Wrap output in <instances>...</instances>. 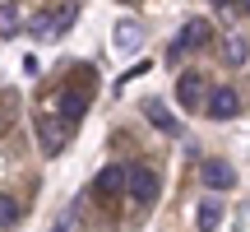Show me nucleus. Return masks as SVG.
I'll return each mask as SVG.
<instances>
[{
    "mask_svg": "<svg viewBox=\"0 0 250 232\" xmlns=\"http://www.w3.org/2000/svg\"><path fill=\"white\" fill-rule=\"evenodd\" d=\"M208 42H213V28H208V19H186V28H181V37L171 42L167 56H171V65H176L186 51H199V46H208Z\"/></svg>",
    "mask_w": 250,
    "mask_h": 232,
    "instance_id": "1",
    "label": "nucleus"
},
{
    "mask_svg": "<svg viewBox=\"0 0 250 232\" xmlns=\"http://www.w3.org/2000/svg\"><path fill=\"white\" fill-rule=\"evenodd\" d=\"M125 190H130L134 205L148 209L153 200H158V172L153 167H125Z\"/></svg>",
    "mask_w": 250,
    "mask_h": 232,
    "instance_id": "2",
    "label": "nucleus"
},
{
    "mask_svg": "<svg viewBox=\"0 0 250 232\" xmlns=\"http://www.w3.org/2000/svg\"><path fill=\"white\" fill-rule=\"evenodd\" d=\"M204 98H208V79H204L199 70H186V74L176 79V102H181L186 112H199V107H204Z\"/></svg>",
    "mask_w": 250,
    "mask_h": 232,
    "instance_id": "3",
    "label": "nucleus"
},
{
    "mask_svg": "<svg viewBox=\"0 0 250 232\" xmlns=\"http://www.w3.org/2000/svg\"><path fill=\"white\" fill-rule=\"evenodd\" d=\"M204 107H208V116H213V121H232V116L241 112V93L227 89V84H218V89H208Z\"/></svg>",
    "mask_w": 250,
    "mask_h": 232,
    "instance_id": "4",
    "label": "nucleus"
},
{
    "mask_svg": "<svg viewBox=\"0 0 250 232\" xmlns=\"http://www.w3.org/2000/svg\"><path fill=\"white\" fill-rule=\"evenodd\" d=\"M65 135H70V130H65L56 116H37V139H42V153H51V158H56V153L65 149Z\"/></svg>",
    "mask_w": 250,
    "mask_h": 232,
    "instance_id": "5",
    "label": "nucleus"
},
{
    "mask_svg": "<svg viewBox=\"0 0 250 232\" xmlns=\"http://www.w3.org/2000/svg\"><path fill=\"white\" fill-rule=\"evenodd\" d=\"M204 186L208 190H232L236 186V167H232V162H223V158H208L204 162Z\"/></svg>",
    "mask_w": 250,
    "mask_h": 232,
    "instance_id": "6",
    "label": "nucleus"
},
{
    "mask_svg": "<svg viewBox=\"0 0 250 232\" xmlns=\"http://www.w3.org/2000/svg\"><path fill=\"white\" fill-rule=\"evenodd\" d=\"M139 42H144L139 19H121V23L111 28V46H116V51H139Z\"/></svg>",
    "mask_w": 250,
    "mask_h": 232,
    "instance_id": "7",
    "label": "nucleus"
},
{
    "mask_svg": "<svg viewBox=\"0 0 250 232\" xmlns=\"http://www.w3.org/2000/svg\"><path fill=\"white\" fill-rule=\"evenodd\" d=\"M93 190H98L102 200L121 195V190H125V167H121V162H111V167H102V172H98V181H93Z\"/></svg>",
    "mask_w": 250,
    "mask_h": 232,
    "instance_id": "8",
    "label": "nucleus"
},
{
    "mask_svg": "<svg viewBox=\"0 0 250 232\" xmlns=\"http://www.w3.org/2000/svg\"><path fill=\"white\" fill-rule=\"evenodd\" d=\"M74 19H79V5H70V0H65V5H56V9H51V28H46V42H56V37H61Z\"/></svg>",
    "mask_w": 250,
    "mask_h": 232,
    "instance_id": "9",
    "label": "nucleus"
},
{
    "mask_svg": "<svg viewBox=\"0 0 250 232\" xmlns=\"http://www.w3.org/2000/svg\"><path fill=\"white\" fill-rule=\"evenodd\" d=\"M144 116H148V121L158 125L162 135H176V116L167 112V102H158V98H148V102H144Z\"/></svg>",
    "mask_w": 250,
    "mask_h": 232,
    "instance_id": "10",
    "label": "nucleus"
},
{
    "mask_svg": "<svg viewBox=\"0 0 250 232\" xmlns=\"http://www.w3.org/2000/svg\"><path fill=\"white\" fill-rule=\"evenodd\" d=\"M83 112H88V89H70V93H61V116L79 121Z\"/></svg>",
    "mask_w": 250,
    "mask_h": 232,
    "instance_id": "11",
    "label": "nucleus"
},
{
    "mask_svg": "<svg viewBox=\"0 0 250 232\" xmlns=\"http://www.w3.org/2000/svg\"><path fill=\"white\" fill-rule=\"evenodd\" d=\"M195 223H199V232H213L218 223H223V205H218V200H204L199 214H195Z\"/></svg>",
    "mask_w": 250,
    "mask_h": 232,
    "instance_id": "12",
    "label": "nucleus"
},
{
    "mask_svg": "<svg viewBox=\"0 0 250 232\" xmlns=\"http://www.w3.org/2000/svg\"><path fill=\"white\" fill-rule=\"evenodd\" d=\"M223 56H227V61H232V65H246V56H250V46H246V37H227V46H223Z\"/></svg>",
    "mask_w": 250,
    "mask_h": 232,
    "instance_id": "13",
    "label": "nucleus"
},
{
    "mask_svg": "<svg viewBox=\"0 0 250 232\" xmlns=\"http://www.w3.org/2000/svg\"><path fill=\"white\" fill-rule=\"evenodd\" d=\"M19 28H23V19H19V9H14V5H0V37L19 33Z\"/></svg>",
    "mask_w": 250,
    "mask_h": 232,
    "instance_id": "14",
    "label": "nucleus"
},
{
    "mask_svg": "<svg viewBox=\"0 0 250 232\" xmlns=\"http://www.w3.org/2000/svg\"><path fill=\"white\" fill-rule=\"evenodd\" d=\"M19 214H23V209H19V200H14V195H0V228H14Z\"/></svg>",
    "mask_w": 250,
    "mask_h": 232,
    "instance_id": "15",
    "label": "nucleus"
},
{
    "mask_svg": "<svg viewBox=\"0 0 250 232\" xmlns=\"http://www.w3.org/2000/svg\"><path fill=\"white\" fill-rule=\"evenodd\" d=\"M236 9H241V14H250V0H236Z\"/></svg>",
    "mask_w": 250,
    "mask_h": 232,
    "instance_id": "16",
    "label": "nucleus"
},
{
    "mask_svg": "<svg viewBox=\"0 0 250 232\" xmlns=\"http://www.w3.org/2000/svg\"><path fill=\"white\" fill-rule=\"evenodd\" d=\"M56 232H70V223H65V218H61V228H56Z\"/></svg>",
    "mask_w": 250,
    "mask_h": 232,
    "instance_id": "17",
    "label": "nucleus"
},
{
    "mask_svg": "<svg viewBox=\"0 0 250 232\" xmlns=\"http://www.w3.org/2000/svg\"><path fill=\"white\" fill-rule=\"evenodd\" d=\"M208 5H232V0H208Z\"/></svg>",
    "mask_w": 250,
    "mask_h": 232,
    "instance_id": "18",
    "label": "nucleus"
}]
</instances>
